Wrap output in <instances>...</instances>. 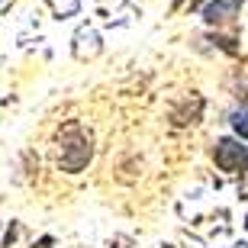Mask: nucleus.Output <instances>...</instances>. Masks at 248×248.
Returning a JSON list of instances; mask_svg holds the SVG:
<instances>
[{
  "mask_svg": "<svg viewBox=\"0 0 248 248\" xmlns=\"http://www.w3.org/2000/svg\"><path fill=\"white\" fill-rule=\"evenodd\" d=\"M229 126H232V132H235V139L248 142V107H239V110L229 113Z\"/></svg>",
  "mask_w": 248,
  "mask_h": 248,
  "instance_id": "20e7f679",
  "label": "nucleus"
},
{
  "mask_svg": "<svg viewBox=\"0 0 248 248\" xmlns=\"http://www.w3.org/2000/svg\"><path fill=\"white\" fill-rule=\"evenodd\" d=\"M213 161L219 171H229V174L248 171V145H242V139L222 136L213 142Z\"/></svg>",
  "mask_w": 248,
  "mask_h": 248,
  "instance_id": "f03ea898",
  "label": "nucleus"
},
{
  "mask_svg": "<svg viewBox=\"0 0 248 248\" xmlns=\"http://www.w3.org/2000/svg\"><path fill=\"white\" fill-rule=\"evenodd\" d=\"M181 3H184V0H174V10H177V7H181Z\"/></svg>",
  "mask_w": 248,
  "mask_h": 248,
  "instance_id": "39448f33",
  "label": "nucleus"
},
{
  "mask_svg": "<svg viewBox=\"0 0 248 248\" xmlns=\"http://www.w3.org/2000/svg\"><path fill=\"white\" fill-rule=\"evenodd\" d=\"M245 0H210L206 7H203V23L206 26H226V23H232V19L239 16V10Z\"/></svg>",
  "mask_w": 248,
  "mask_h": 248,
  "instance_id": "7ed1b4c3",
  "label": "nucleus"
},
{
  "mask_svg": "<svg viewBox=\"0 0 248 248\" xmlns=\"http://www.w3.org/2000/svg\"><path fill=\"white\" fill-rule=\"evenodd\" d=\"M93 158V139L81 123H68L58 136V165L68 174H78Z\"/></svg>",
  "mask_w": 248,
  "mask_h": 248,
  "instance_id": "f257e3e1",
  "label": "nucleus"
},
{
  "mask_svg": "<svg viewBox=\"0 0 248 248\" xmlns=\"http://www.w3.org/2000/svg\"><path fill=\"white\" fill-rule=\"evenodd\" d=\"M161 248H174V245H161Z\"/></svg>",
  "mask_w": 248,
  "mask_h": 248,
  "instance_id": "423d86ee",
  "label": "nucleus"
}]
</instances>
